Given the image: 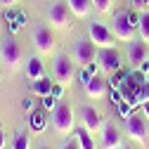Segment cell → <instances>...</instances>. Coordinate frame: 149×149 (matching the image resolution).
Masks as SVG:
<instances>
[{
    "instance_id": "cell-1",
    "label": "cell",
    "mask_w": 149,
    "mask_h": 149,
    "mask_svg": "<svg viewBox=\"0 0 149 149\" xmlns=\"http://www.w3.org/2000/svg\"><path fill=\"white\" fill-rule=\"evenodd\" d=\"M73 125H76V118H73L71 104H57L54 111H52V128H54V133L62 135V137H69L73 133Z\"/></svg>"
},
{
    "instance_id": "cell-2",
    "label": "cell",
    "mask_w": 149,
    "mask_h": 149,
    "mask_svg": "<svg viewBox=\"0 0 149 149\" xmlns=\"http://www.w3.org/2000/svg\"><path fill=\"white\" fill-rule=\"evenodd\" d=\"M0 57H3L7 71L14 73V71H19L22 64H24V50H22V45L17 43L14 38H7L3 43V47H0Z\"/></svg>"
},
{
    "instance_id": "cell-3",
    "label": "cell",
    "mask_w": 149,
    "mask_h": 149,
    "mask_svg": "<svg viewBox=\"0 0 149 149\" xmlns=\"http://www.w3.org/2000/svg\"><path fill=\"white\" fill-rule=\"evenodd\" d=\"M125 135H128L130 140L140 142V144H147V140H149V128H147L144 116H137V114L128 116V118H125Z\"/></svg>"
},
{
    "instance_id": "cell-4",
    "label": "cell",
    "mask_w": 149,
    "mask_h": 149,
    "mask_svg": "<svg viewBox=\"0 0 149 149\" xmlns=\"http://www.w3.org/2000/svg\"><path fill=\"white\" fill-rule=\"evenodd\" d=\"M111 31H114L116 40H123V43L135 40V36H137V29L130 24V19H128V12H118L114 17V26H111Z\"/></svg>"
},
{
    "instance_id": "cell-5",
    "label": "cell",
    "mask_w": 149,
    "mask_h": 149,
    "mask_svg": "<svg viewBox=\"0 0 149 149\" xmlns=\"http://www.w3.org/2000/svg\"><path fill=\"white\" fill-rule=\"evenodd\" d=\"M90 40L95 43L100 50L102 47H116V36L111 29H107L102 22H92L90 24Z\"/></svg>"
},
{
    "instance_id": "cell-6",
    "label": "cell",
    "mask_w": 149,
    "mask_h": 149,
    "mask_svg": "<svg viewBox=\"0 0 149 149\" xmlns=\"http://www.w3.org/2000/svg\"><path fill=\"white\" fill-rule=\"evenodd\" d=\"M73 76H76V64H73V59H69L66 54H59L54 59V78H57V83H62L66 88L73 81Z\"/></svg>"
},
{
    "instance_id": "cell-7",
    "label": "cell",
    "mask_w": 149,
    "mask_h": 149,
    "mask_svg": "<svg viewBox=\"0 0 149 149\" xmlns=\"http://www.w3.org/2000/svg\"><path fill=\"white\" fill-rule=\"evenodd\" d=\"M97 64L100 69H104L107 73H116L121 69V52L116 47H102L97 52Z\"/></svg>"
},
{
    "instance_id": "cell-8",
    "label": "cell",
    "mask_w": 149,
    "mask_h": 149,
    "mask_svg": "<svg viewBox=\"0 0 149 149\" xmlns=\"http://www.w3.org/2000/svg\"><path fill=\"white\" fill-rule=\"evenodd\" d=\"M97 52H100V47L92 43L90 38H83V40H78L76 43V62L81 64V66H88V64H92V62H97Z\"/></svg>"
},
{
    "instance_id": "cell-9",
    "label": "cell",
    "mask_w": 149,
    "mask_h": 149,
    "mask_svg": "<svg viewBox=\"0 0 149 149\" xmlns=\"http://www.w3.org/2000/svg\"><path fill=\"white\" fill-rule=\"evenodd\" d=\"M47 19L52 26L57 29H66L71 26V10H69V3H54L47 12Z\"/></svg>"
},
{
    "instance_id": "cell-10",
    "label": "cell",
    "mask_w": 149,
    "mask_h": 149,
    "mask_svg": "<svg viewBox=\"0 0 149 149\" xmlns=\"http://www.w3.org/2000/svg\"><path fill=\"white\" fill-rule=\"evenodd\" d=\"M33 43H36V50L40 54H50L54 50V36H52L50 26H36L33 29Z\"/></svg>"
},
{
    "instance_id": "cell-11",
    "label": "cell",
    "mask_w": 149,
    "mask_h": 149,
    "mask_svg": "<svg viewBox=\"0 0 149 149\" xmlns=\"http://www.w3.org/2000/svg\"><path fill=\"white\" fill-rule=\"evenodd\" d=\"M81 121H83V128L90 130V133H97L102 130V114L95 109V107H81Z\"/></svg>"
},
{
    "instance_id": "cell-12",
    "label": "cell",
    "mask_w": 149,
    "mask_h": 149,
    "mask_svg": "<svg viewBox=\"0 0 149 149\" xmlns=\"http://www.w3.org/2000/svg\"><path fill=\"white\" fill-rule=\"evenodd\" d=\"M102 147L104 149H118V147H123V142H121V130L114 125V123H107V125H102Z\"/></svg>"
},
{
    "instance_id": "cell-13",
    "label": "cell",
    "mask_w": 149,
    "mask_h": 149,
    "mask_svg": "<svg viewBox=\"0 0 149 149\" xmlns=\"http://www.w3.org/2000/svg\"><path fill=\"white\" fill-rule=\"evenodd\" d=\"M128 59H130L133 66L140 69V64L147 59V43L144 40H130V45H128Z\"/></svg>"
},
{
    "instance_id": "cell-14",
    "label": "cell",
    "mask_w": 149,
    "mask_h": 149,
    "mask_svg": "<svg viewBox=\"0 0 149 149\" xmlns=\"http://www.w3.org/2000/svg\"><path fill=\"white\" fill-rule=\"evenodd\" d=\"M107 90H109V83L104 81V78H100V76H95V78H90L88 83H85V92L92 97V100H100V97H104L107 95Z\"/></svg>"
},
{
    "instance_id": "cell-15",
    "label": "cell",
    "mask_w": 149,
    "mask_h": 149,
    "mask_svg": "<svg viewBox=\"0 0 149 149\" xmlns=\"http://www.w3.org/2000/svg\"><path fill=\"white\" fill-rule=\"evenodd\" d=\"M24 69H26V76H29V81H31V83L45 76V66H43V62H40L38 57H31V59L24 64Z\"/></svg>"
},
{
    "instance_id": "cell-16",
    "label": "cell",
    "mask_w": 149,
    "mask_h": 149,
    "mask_svg": "<svg viewBox=\"0 0 149 149\" xmlns=\"http://www.w3.org/2000/svg\"><path fill=\"white\" fill-rule=\"evenodd\" d=\"M69 3V10L73 17H81V19H85V17L90 14V7H92V0H66Z\"/></svg>"
},
{
    "instance_id": "cell-17",
    "label": "cell",
    "mask_w": 149,
    "mask_h": 149,
    "mask_svg": "<svg viewBox=\"0 0 149 149\" xmlns=\"http://www.w3.org/2000/svg\"><path fill=\"white\" fill-rule=\"evenodd\" d=\"M73 137H76V142H78V147H81V149H97L95 137H92V133H90V130H85V128L73 130Z\"/></svg>"
},
{
    "instance_id": "cell-18",
    "label": "cell",
    "mask_w": 149,
    "mask_h": 149,
    "mask_svg": "<svg viewBox=\"0 0 149 149\" xmlns=\"http://www.w3.org/2000/svg\"><path fill=\"white\" fill-rule=\"evenodd\" d=\"M52 85H54V81H50L47 76H43V78H38V81L31 83V92H33V95H38V97H47L50 92H52Z\"/></svg>"
},
{
    "instance_id": "cell-19",
    "label": "cell",
    "mask_w": 149,
    "mask_h": 149,
    "mask_svg": "<svg viewBox=\"0 0 149 149\" xmlns=\"http://www.w3.org/2000/svg\"><path fill=\"white\" fill-rule=\"evenodd\" d=\"M45 125H47L45 109H43V111H40V109L31 111V130H36V133H43V130H45Z\"/></svg>"
},
{
    "instance_id": "cell-20",
    "label": "cell",
    "mask_w": 149,
    "mask_h": 149,
    "mask_svg": "<svg viewBox=\"0 0 149 149\" xmlns=\"http://www.w3.org/2000/svg\"><path fill=\"white\" fill-rule=\"evenodd\" d=\"M137 33H140V40H144L149 45V12L142 14V19H140V26H137Z\"/></svg>"
},
{
    "instance_id": "cell-21",
    "label": "cell",
    "mask_w": 149,
    "mask_h": 149,
    "mask_svg": "<svg viewBox=\"0 0 149 149\" xmlns=\"http://www.w3.org/2000/svg\"><path fill=\"white\" fill-rule=\"evenodd\" d=\"M12 149H31V137H29V133H19V135H17Z\"/></svg>"
},
{
    "instance_id": "cell-22",
    "label": "cell",
    "mask_w": 149,
    "mask_h": 149,
    "mask_svg": "<svg viewBox=\"0 0 149 149\" xmlns=\"http://www.w3.org/2000/svg\"><path fill=\"white\" fill-rule=\"evenodd\" d=\"M144 102H149V78L140 83V90H137V104H144Z\"/></svg>"
},
{
    "instance_id": "cell-23",
    "label": "cell",
    "mask_w": 149,
    "mask_h": 149,
    "mask_svg": "<svg viewBox=\"0 0 149 149\" xmlns=\"http://www.w3.org/2000/svg\"><path fill=\"white\" fill-rule=\"evenodd\" d=\"M111 3H114V0H92V5H95V10H97V12H102V14L111 10Z\"/></svg>"
},
{
    "instance_id": "cell-24",
    "label": "cell",
    "mask_w": 149,
    "mask_h": 149,
    "mask_svg": "<svg viewBox=\"0 0 149 149\" xmlns=\"http://www.w3.org/2000/svg\"><path fill=\"white\" fill-rule=\"evenodd\" d=\"M118 114H121L123 118H128V116H133V104H130V102H125V100H123V102L118 104Z\"/></svg>"
},
{
    "instance_id": "cell-25",
    "label": "cell",
    "mask_w": 149,
    "mask_h": 149,
    "mask_svg": "<svg viewBox=\"0 0 149 149\" xmlns=\"http://www.w3.org/2000/svg\"><path fill=\"white\" fill-rule=\"evenodd\" d=\"M125 78H128L125 73H121V76H114V78L109 81V88H114V90H121V85H123V81H125Z\"/></svg>"
},
{
    "instance_id": "cell-26",
    "label": "cell",
    "mask_w": 149,
    "mask_h": 149,
    "mask_svg": "<svg viewBox=\"0 0 149 149\" xmlns=\"http://www.w3.org/2000/svg\"><path fill=\"white\" fill-rule=\"evenodd\" d=\"M54 107H57V97H52V95H47V97H43V109L45 111H54Z\"/></svg>"
},
{
    "instance_id": "cell-27",
    "label": "cell",
    "mask_w": 149,
    "mask_h": 149,
    "mask_svg": "<svg viewBox=\"0 0 149 149\" xmlns=\"http://www.w3.org/2000/svg\"><path fill=\"white\" fill-rule=\"evenodd\" d=\"M128 19H130V24L137 29V26H140V19H142V14H137V12H133V10H130V12H128Z\"/></svg>"
},
{
    "instance_id": "cell-28",
    "label": "cell",
    "mask_w": 149,
    "mask_h": 149,
    "mask_svg": "<svg viewBox=\"0 0 149 149\" xmlns=\"http://www.w3.org/2000/svg\"><path fill=\"white\" fill-rule=\"evenodd\" d=\"M50 95L59 100V97L64 95V85H62V83H57V85H52V92H50Z\"/></svg>"
},
{
    "instance_id": "cell-29",
    "label": "cell",
    "mask_w": 149,
    "mask_h": 149,
    "mask_svg": "<svg viewBox=\"0 0 149 149\" xmlns=\"http://www.w3.org/2000/svg\"><path fill=\"white\" fill-rule=\"evenodd\" d=\"M59 149H81V147H78L76 137H73V140H66V142H62V147H59Z\"/></svg>"
},
{
    "instance_id": "cell-30",
    "label": "cell",
    "mask_w": 149,
    "mask_h": 149,
    "mask_svg": "<svg viewBox=\"0 0 149 149\" xmlns=\"http://www.w3.org/2000/svg\"><path fill=\"white\" fill-rule=\"evenodd\" d=\"M111 102H114L116 107L123 102V95H121V90H114V92H111Z\"/></svg>"
},
{
    "instance_id": "cell-31",
    "label": "cell",
    "mask_w": 149,
    "mask_h": 149,
    "mask_svg": "<svg viewBox=\"0 0 149 149\" xmlns=\"http://www.w3.org/2000/svg\"><path fill=\"white\" fill-rule=\"evenodd\" d=\"M17 3H19V0H0V7H5V10H7V7H14Z\"/></svg>"
},
{
    "instance_id": "cell-32",
    "label": "cell",
    "mask_w": 149,
    "mask_h": 149,
    "mask_svg": "<svg viewBox=\"0 0 149 149\" xmlns=\"http://www.w3.org/2000/svg\"><path fill=\"white\" fill-rule=\"evenodd\" d=\"M140 71H142V76H149V59H144L140 64Z\"/></svg>"
},
{
    "instance_id": "cell-33",
    "label": "cell",
    "mask_w": 149,
    "mask_h": 149,
    "mask_svg": "<svg viewBox=\"0 0 149 149\" xmlns=\"http://www.w3.org/2000/svg\"><path fill=\"white\" fill-rule=\"evenodd\" d=\"M19 26H22V24H17V22H12V24H7V29H10V33H12V36H14L17 31H19Z\"/></svg>"
},
{
    "instance_id": "cell-34",
    "label": "cell",
    "mask_w": 149,
    "mask_h": 149,
    "mask_svg": "<svg viewBox=\"0 0 149 149\" xmlns=\"http://www.w3.org/2000/svg\"><path fill=\"white\" fill-rule=\"evenodd\" d=\"M22 107H24L26 111H33V102H31V100H24V102H22Z\"/></svg>"
},
{
    "instance_id": "cell-35",
    "label": "cell",
    "mask_w": 149,
    "mask_h": 149,
    "mask_svg": "<svg viewBox=\"0 0 149 149\" xmlns=\"http://www.w3.org/2000/svg\"><path fill=\"white\" fill-rule=\"evenodd\" d=\"M142 114H144V118L149 121V102H144V104H142Z\"/></svg>"
},
{
    "instance_id": "cell-36",
    "label": "cell",
    "mask_w": 149,
    "mask_h": 149,
    "mask_svg": "<svg viewBox=\"0 0 149 149\" xmlns=\"http://www.w3.org/2000/svg\"><path fill=\"white\" fill-rule=\"evenodd\" d=\"M0 149H5V133H3V128H0Z\"/></svg>"
},
{
    "instance_id": "cell-37",
    "label": "cell",
    "mask_w": 149,
    "mask_h": 149,
    "mask_svg": "<svg viewBox=\"0 0 149 149\" xmlns=\"http://www.w3.org/2000/svg\"><path fill=\"white\" fill-rule=\"evenodd\" d=\"M133 3H135L137 7H144V5H147V0H133Z\"/></svg>"
},
{
    "instance_id": "cell-38",
    "label": "cell",
    "mask_w": 149,
    "mask_h": 149,
    "mask_svg": "<svg viewBox=\"0 0 149 149\" xmlns=\"http://www.w3.org/2000/svg\"><path fill=\"white\" fill-rule=\"evenodd\" d=\"M38 149H50V147H38Z\"/></svg>"
},
{
    "instance_id": "cell-39",
    "label": "cell",
    "mask_w": 149,
    "mask_h": 149,
    "mask_svg": "<svg viewBox=\"0 0 149 149\" xmlns=\"http://www.w3.org/2000/svg\"><path fill=\"white\" fill-rule=\"evenodd\" d=\"M118 149H128V147H118Z\"/></svg>"
},
{
    "instance_id": "cell-40",
    "label": "cell",
    "mask_w": 149,
    "mask_h": 149,
    "mask_svg": "<svg viewBox=\"0 0 149 149\" xmlns=\"http://www.w3.org/2000/svg\"><path fill=\"white\" fill-rule=\"evenodd\" d=\"M147 7H149V0H147Z\"/></svg>"
},
{
    "instance_id": "cell-41",
    "label": "cell",
    "mask_w": 149,
    "mask_h": 149,
    "mask_svg": "<svg viewBox=\"0 0 149 149\" xmlns=\"http://www.w3.org/2000/svg\"><path fill=\"white\" fill-rule=\"evenodd\" d=\"M147 78H149V76H147Z\"/></svg>"
}]
</instances>
